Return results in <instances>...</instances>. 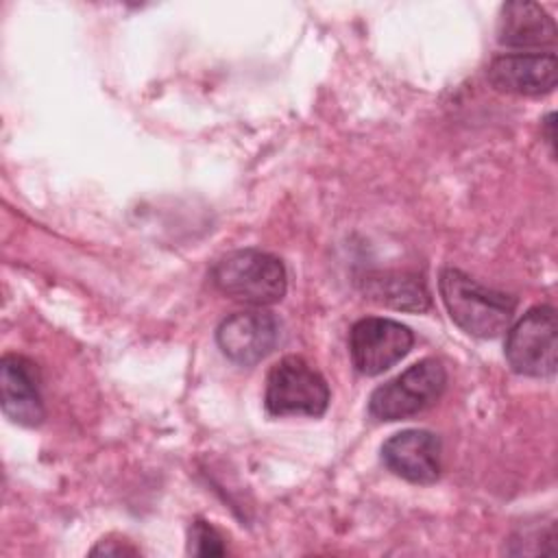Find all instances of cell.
Wrapping results in <instances>:
<instances>
[{
    "instance_id": "cell-1",
    "label": "cell",
    "mask_w": 558,
    "mask_h": 558,
    "mask_svg": "<svg viewBox=\"0 0 558 558\" xmlns=\"http://www.w3.org/2000/svg\"><path fill=\"white\" fill-rule=\"evenodd\" d=\"M438 290L451 320L469 336L497 338L514 318V296L488 288L458 268L440 272Z\"/></svg>"
},
{
    "instance_id": "cell-2",
    "label": "cell",
    "mask_w": 558,
    "mask_h": 558,
    "mask_svg": "<svg viewBox=\"0 0 558 558\" xmlns=\"http://www.w3.org/2000/svg\"><path fill=\"white\" fill-rule=\"evenodd\" d=\"M209 277L222 294L255 307L279 303L288 288L283 262L259 248H240L222 255L211 266Z\"/></svg>"
},
{
    "instance_id": "cell-3",
    "label": "cell",
    "mask_w": 558,
    "mask_h": 558,
    "mask_svg": "<svg viewBox=\"0 0 558 558\" xmlns=\"http://www.w3.org/2000/svg\"><path fill=\"white\" fill-rule=\"evenodd\" d=\"M447 388V371L440 360L425 357L395 379L377 386L368 399V414L377 421L410 418L436 403Z\"/></svg>"
},
{
    "instance_id": "cell-4",
    "label": "cell",
    "mask_w": 558,
    "mask_h": 558,
    "mask_svg": "<svg viewBox=\"0 0 558 558\" xmlns=\"http://www.w3.org/2000/svg\"><path fill=\"white\" fill-rule=\"evenodd\" d=\"M264 403L272 416H320L329 405V386L303 357L286 355L268 371Z\"/></svg>"
},
{
    "instance_id": "cell-5",
    "label": "cell",
    "mask_w": 558,
    "mask_h": 558,
    "mask_svg": "<svg viewBox=\"0 0 558 558\" xmlns=\"http://www.w3.org/2000/svg\"><path fill=\"white\" fill-rule=\"evenodd\" d=\"M506 360L519 375L551 377L556 373L558 320L551 305H536L508 327Z\"/></svg>"
},
{
    "instance_id": "cell-6",
    "label": "cell",
    "mask_w": 558,
    "mask_h": 558,
    "mask_svg": "<svg viewBox=\"0 0 558 558\" xmlns=\"http://www.w3.org/2000/svg\"><path fill=\"white\" fill-rule=\"evenodd\" d=\"M414 344V333L408 325L366 316L360 318L349 331V355L360 375L375 377L395 366L401 357L410 353Z\"/></svg>"
},
{
    "instance_id": "cell-7",
    "label": "cell",
    "mask_w": 558,
    "mask_h": 558,
    "mask_svg": "<svg viewBox=\"0 0 558 558\" xmlns=\"http://www.w3.org/2000/svg\"><path fill=\"white\" fill-rule=\"evenodd\" d=\"M281 325L272 312L248 310L227 316L216 329L220 351L240 366L262 362L279 342Z\"/></svg>"
},
{
    "instance_id": "cell-8",
    "label": "cell",
    "mask_w": 558,
    "mask_h": 558,
    "mask_svg": "<svg viewBox=\"0 0 558 558\" xmlns=\"http://www.w3.org/2000/svg\"><path fill=\"white\" fill-rule=\"evenodd\" d=\"M486 76L499 92L543 96L558 83V59L554 52H506L490 61Z\"/></svg>"
},
{
    "instance_id": "cell-9",
    "label": "cell",
    "mask_w": 558,
    "mask_h": 558,
    "mask_svg": "<svg viewBox=\"0 0 558 558\" xmlns=\"http://www.w3.org/2000/svg\"><path fill=\"white\" fill-rule=\"evenodd\" d=\"M440 438L427 429H403L381 445V462L412 484H432L440 475Z\"/></svg>"
},
{
    "instance_id": "cell-10",
    "label": "cell",
    "mask_w": 558,
    "mask_h": 558,
    "mask_svg": "<svg viewBox=\"0 0 558 558\" xmlns=\"http://www.w3.org/2000/svg\"><path fill=\"white\" fill-rule=\"evenodd\" d=\"M2 412L17 425L35 427L44 421V399L39 392V375L31 360L9 353L0 362Z\"/></svg>"
},
{
    "instance_id": "cell-11",
    "label": "cell",
    "mask_w": 558,
    "mask_h": 558,
    "mask_svg": "<svg viewBox=\"0 0 558 558\" xmlns=\"http://www.w3.org/2000/svg\"><path fill=\"white\" fill-rule=\"evenodd\" d=\"M497 39L508 48H554L558 31L549 13L536 2H506L497 20Z\"/></svg>"
},
{
    "instance_id": "cell-12",
    "label": "cell",
    "mask_w": 558,
    "mask_h": 558,
    "mask_svg": "<svg viewBox=\"0 0 558 558\" xmlns=\"http://www.w3.org/2000/svg\"><path fill=\"white\" fill-rule=\"evenodd\" d=\"M371 296L379 303L392 305L397 310H412L423 312L429 307V294L423 286V281L405 275L386 277V279H371Z\"/></svg>"
},
{
    "instance_id": "cell-13",
    "label": "cell",
    "mask_w": 558,
    "mask_h": 558,
    "mask_svg": "<svg viewBox=\"0 0 558 558\" xmlns=\"http://www.w3.org/2000/svg\"><path fill=\"white\" fill-rule=\"evenodd\" d=\"M225 538L220 536V532L203 521V519H196L190 527V547L187 551L194 554V556H222L227 554V547L222 543Z\"/></svg>"
},
{
    "instance_id": "cell-14",
    "label": "cell",
    "mask_w": 558,
    "mask_h": 558,
    "mask_svg": "<svg viewBox=\"0 0 558 558\" xmlns=\"http://www.w3.org/2000/svg\"><path fill=\"white\" fill-rule=\"evenodd\" d=\"M92 554H105V556H126V554H137L135 547L122 543V545H111V541H102L92 549Z\"/></svg>"
}]
</instances>
